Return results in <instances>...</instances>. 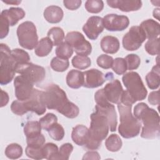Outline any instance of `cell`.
<instances>
[{
	"instance_id": "7402d4cb",
	"label": "cell",
	"mask_w": 160,
	"mask_h": 160,
	"mask_svg": "<svg viewBox=\"0 0 160 160\" xmlns=\"http://www.w3.org/2000/svg\"><path fill=\"white\" fill-rule=\"evenodd\" d=\"M101 48L106 53L115 54L120 48V44L118 39L114 36H106L101 41Z\"/></svg>"
},
{
	"instance_id": "f5cc1de1",
	"label": "cell",
	"mask_w": 160,
	"mask_h": 160,
	"mask_svg": "<svg viewBox=\"0 0 160 160\" xmlns=\"http://www.w3.org/2000/svg\"><path fill=\"white\" fill-rule=\"evenodd\" d=\"M2 1L8 4H13V5H18L21 2V1L18 0H2Z\"/></svg>"
},
{
	"instance_id": "f546056e",
	"label": "cell",
	"mask_w": 160,
	"mask_h": 160,
	"mask_svg": "<svg viewBox=\"0 0 160 160\" xmlns=\"http://www.w3.org/2000/svg\"><path fill=\"white\" fill-rule=\"evenodd\" d=\"M11 56L16 63V67L26 62H29L30 57L29 54L21 49H14L11 50Z\"/></svg>"
},
{
	"instance_id": "816d5d0a",
	"label": "cell",
	"mask_w": 160,
	"mask_h": 160,
	"mask_svg": "<svg viewBox=\"0 0 160 160\" xmlns=\"http://www.w3.org/2000/svg\"><path fill=\"white\" fill-rule=\"evenodd\" d=\"M1 107L6 106L9 102V96L8 93L3 90H1Z\"/></svg>"
},
{
	"instance_id": "836d02e7",
	"label": "cell",
	"mask_w": 160,
	"mask_h": 160,
	"mask_svg": "<svg viewBox=\"0 0 160 160\" xmlns=\"http://www.w3.org/2000/svg\"><path fill=\"white\" fill-rule=\"evenodd\" d=\"M50 65L54 71L57 72H64L69 68V62L68 59L55 57L51 60Z\"/></svg>"
},
{
	"instance_id": "681fc988",
	"label": "cell",
	"mask_w": 160,
	"mask_h": 160,
	"mask_svg": "<svg viewBox=\"0 0 160 160\" xmlns=\"http://www.w3.org/2000/svg\"><path fill=\"white\" fill-rule=\"evenodd\" d=\"M159 91H152L148 96V101L151 105H157L159 104Z\"/></svg>"
},
{
	"instance_id": "9c48e42d",
	"label": "cell",
	"mask_w": 160,
	"mask_h": 160,
	"mask_svg": "<svg viewBox=\"0 0 160 160\" xmlns=\"http://www.w3.org/2000/svg\"><path fill=\"white\" fill-rule=\"evenodd\" d=\"M146 39V34L139 26H132L122 38L123 48L127 51H136L141 47Z\"/></svg>"
},
{
	"instance_id": "8992f818",
	"label": "cell",
	"mask_w": 160,
	"mask_h": 160,
	"mask_svg": "<svg viewBox=\"0 0 160 160\" xmlns=\"http://www.w3.org/2000/svg\"><path fill=\"white\" fill-rule=\"evenodd\" d=\"M122 81L126 91L136 102L144 100L146 98L147 89L138 72L131 71L125 74Z\"/></svg>"
},
{
	"instance_id": "7a4b0ae2",
	"label": "cell",
	"mask_w": 160,
	"mask_h": 160,
	"mask_svg": "<svg viewBox=\"0 0 160 160\" xmlns=\"http://www.w3.org/2000/svg\"><path fill=\"white\" fill-rule=\"evenodd\" d=\"M134 116L143 124L141 138L154 139L159 136V116L156 110L149 108L144 102H140L134 108Z\"/></svg>"
},
{
	"instance_id": "74e56055",
	"label": "cell",
	"mask_w": 160,
	"mask_h": 160,
	"mask_svg": "<svg viewBox=\"0 0 160 160\" xmlns=\"http://www.w3.org/2000/svg\"><path fill=\"white\" fill-rule=\"evenodd\" d=\"M159 38L149 39L144 45L146 52L150 55H158L159 52Z\"/></svg>"
},
{
	"instance_id": "8d00e7d4",
	"label": "cell",
	"mask_w": 160,
	"mask_h": 160,
	"mask_svg": "<svg viewBox=\"0 0 160 160\" xmlns=\"http://www.w3.org/2000/svg\"><path fill=\"white\" fill-rule=\"evenodd\" d=\"M104 8V2L101 0H88L85 3V8L90 13H99Z\"/></svg>"
},
{
	"instance_id": "7dc6e473",
	"label": "cell",
	"mask_w": 160,
	"mask_h": 160,
	"mask_svg": "<svg viewBox=\"0 0 160 160\" xmlns=\"http://www.w3.org/2000/svg\"><path fill=\"white\" fill-rule=\"evenodd\" d=\"M0 20H1V27H0V38L3 39L4 38L6 37L9 32V24L8 21V20L1 15L0 16Z\"/></svg>"
},
{
	"instance_id": "5bb4252c",
	"label": "cell",
	"mask_w": 160,
	"mask_h": 160,
	"mask_svg": "<svg viewBox=\"0 0 160 160\" xmlns=\"http://www.w3.org/2000/svg\"><path fill=\"white\" fill-rule=\"evenodd\" d=\"M104 28L103 19L99 16H91L82 27V31L91 40H96Z\"/></svg>"
},
{
	"instance_id": "484cf974",
	"label": "cell",
	"mask_w": 160,
	"mask_h": 160,
	"mask_svg": "<svg viewBox=\"0 0 160 160\" xmlns=\"http://www.w3.org/2000/svg\"><path fill=\"white\" fill-rule=\"evenodd\" d=\"M146 81L149 88L156 89L159 88L160 84V73L158 64L154 66L151 72L146 76Z\"/></svg>"
},
{
	"instance_id": "7bdbcfd3",
	"label": "cell",
	"mask_w": 160,
	"mask_h": 160,
	"mask_svg": "<svg viewBox=\"0 0 160 160\" xmlns=\"http://www.w3.org/2000/svg\"><path fill=\"white\" fill-rule=\"evenodd\" d=\"M126 65L127 69L134 70L138 68L141 63L140 58L135 54H130L126 56L124 58Z\"/></svg>"
},
{
	"instance_id": "52a82bcc",
	"label": "cell",
	"mask_w": 160,
	"mask_h": 160,
	"mask_svg": "<svg viewBox=\"0 0 160 160\" xmlns=\"http://www.w3.org/2000/svg\"><path fill=\"white\" fill-rule=\"evenodd\" d=\"M19 44L23 48L31 50L38 44V36L34 24L31 21H25L19 25L17 29Z\"/></svg>"
},
{
	"instance_id": "7c38bea8",
	"label": "cell",
	"mask_w": 160,
	"mask_h": 160,
	"mask_svg": "<svg viewBox=\"0 0 160 160\" xmlns=\"http://www.w3.org/2000/svg\"><path fill=\"white\" fill-rule=\"evenodd\" d=\"M27 111H32L40 116L43 114L46 109V106L43 99V91L34 89L29 99L23 101Z\"/></svg>"
},
{
	"instance_id": "4fadbf2b",
	"label": "cell",
	"mask_w": 160,
	"mask_h": 160,
	"mask_svg": "<svg viewBox=\"0 0 160 160\" xmlns=\"http://www.w3.org/2000/svg\"><path fill=\"white\" fill-rule=\"evenodd\" d=\"M104 28L109 31H121L126 29L129 24V18L123 15L109 14L103 18Z\"/></svg>"
},
{
	"instance_id": "f907efd6",
	"label": "cell",
	"mask_w": 160,
	"mask_h": 160,
	"mask_svg": "<svg viewBox=\"0 0 160 160\" xmlns=\"http://www.w3.org/2000/svg\"><path fill=\"white\" fill-rule=\"evenodd\" d=\"M101 158L99 153L96 151H88L84 154L82 159H99Z\"/></svg>"
},
{
	"instance_id": "ba28073f",
	"label": "cell",
	"mask_w": 160,
	"mask_h": 160,
	"mask_svg": "<svg viewBox=\"0 0 160 160\" xmlns=\"http://www.w3.org/2000/svg\"><path fill=\"white\" fill-rule=\"evenodd\" d=\"M65 42L72 48L78 55L87 56L92 51L91 44L86 40L84 36L79 32H68L65 37Z\"/></svg>"
},
{
	"instance_id": "d590c367",
	"label": "cell",
	"mask_w": 160,
	"mask_h": 160,
	"mask_svg": "<svg viewBox=\"0 0 160 160\" xmlns=\"http://www.w3.org/2000/svg\"><path fill=\"white\" fill-rule=\"evenodd\" d=\"M44 158L46 159H55L58 152V146L52 142H48L42 146Z\"/></svg>"
},
{
	"instance_id": "b9f144b4",
	"label": "cell",
	"mask_w": 160,
	"mask_h": 160,
	"mask_svg": "<svg viewBox=\"0 0 160 160\" xmlns=\"http://www.w3.org/2000/svg\"><path fill=\"white\" fill-rule=\"evenodd\" d=\"M25 152L28 158L34 159H42L44 158L42 147L41 148H35L30 146H27Z\"/></svg>"
},
{
	"instance_id": "603a6c76",
	"label": "cell",
	"mask_w": 160,
	"mask_h": 160,
	"mask_svg": "<svg viewBox=\"0 0 160 160\" xmlns=\"http://www.w3.org/2000/svg\"><path fill=\"white\" fill-rule=\"evenodd\" d=\"M45 19L50 23L59 22L63 18V11L58 6H49L44 11Z\"/></svg>"
},
{
	"instance_id": "f1b7e54d",
	"label": "cell",
	"mask_w": 160,
	"mask_h": 160,
	"mask_svg": "<svg viewBox=\"0 0 160 160\" xmlns=\"http://www.w3.org/2000/svg\"><path fill=\"white\" fill-rule=\"evenodd\" d=\"M41 126L39 121H30L27 122L24 127V133L26 138L41 134Z\"/></svg>"
},
{
	"instance_id": "cb8c5ba5",
	"label": "cell",
	"mask_w": 160,
	"mask_h": 160,
	"mask_svg": "<svg viewBox=\"0 0 160 160\" xmlns=\"http://www.w3.org/2000/svg\"><path fill=\"white\" fill-rule=\"evenodd\" d=\"M84 74L78 70L72 69L67 74L66 83L72 89H78L84 84Z\"/></svg>"
},
{
	"instance_id": "5b68a950",
	"label": "cell",
	"mask_w": 160,
	"mask_h": 160,
	"mask_svg": "<svg viewBox=\"0 0 160 160\" xmlns=\"http://www.w3.org/2000/svg\"><path fill=\"white\" fill-rule=\"evenodd\" d=\"M0 56V84L6 85L12 80L16 65L11 56V50L5 44H1Z\"/></svg>"
},
{
	"instance_id": "277c9868",
	"label": "cell",
	"mask_w": 160,
	"mask_h": 160,
	"mask_svg": "<svg viewBox=\"0 0 160 160\" xmlns=\"http://www.w3.org/2000/svg\"><path fill=\"white\" fill-rule=\"evenodd\" d=\"M132 106H126L121 103L118 104L120 114V124L118 131L120 135L126 139L137 136L140 132L141 124L131 112Z\"/></svg>"
},
{
	"instance_id": "ffe728a7",
	"label": "cell",
	"mask_w": 160,
	"mask_h": 160,
	"mask_svg": "<svg viewBox=\"0 0 160 160\" xmlns=\"http://www.w3.org/2000/svg\"><path fill=\"white\" fill-rule=\"evenodd\" d=\"M139 27L144 32L148 39L158 38L160 34L159 23L155 20L149 19L142 21Z\"/></svg>"
},
{
	"instance_id": "4316f807",
	"label": "cell",
	"mask_w": 160,
	"mask_h": 160,
	"mask_svg": "<svg viewBox=\"0 0 160 160\" xmlns=\"http://www.w3.org/2000/svg\"><path fill=\"white\" fill-rule=\"evenodd\" d=\"M105 145L108 151L111 152H117L121 148L122 142L118 135L112 134L106 140Z\"/></svg>"
},
{
	"instance_id": "44dd1931",
	"label": "cell",
	"mask_w": 160,
	"mask_h": 160,
	"mask_svg": "<svg viewBox=\"0 0 160 160\" xmlns=\"http://www.w3.org/2000/svg\"><path fill=\"white\" fill-rule=\"evenodd\" d=\"M1 15L4 17L11 26H14L25 16L24 11L21 8H10L8 9L3 10Z\"/></svg>"
},
{
	"instance_id": "d6986e66",
	"label": "cell",
	"mask_w": 160,
	"mask_h": 160,
	"mask_svg": "<svg viewBox=\"0 0 160 160\" xmlns=\"http://www.w3.org/2000/svg\"><path fill=\"white\" fill-rule=\"evenodd\" d=\"M71 138L77 145L85 146L89 138V129L82 124L77 125L72 128Z\"/></svg>"
},
{
	"instance_id": "1f68e13d",
	"label": "cell",
	"mask_w": 160,
	"mask_h": 160,
	"mask_svg": "<svg viewBox=\"0 0 160 160\" xmlns=\"http://www.w3.org/2000/svg\"><path fill=\"white\" fill-rule=\"evenodd\" d=\"M73 54L72 48L66 42H62L61 44L58 46L56 49V54L57 57L68 59L71 57Z\"/></svg>"
},
{
	"instance_id": "d4e9b609",
	"label": "cell",
	"mask_w": 160,
	"mask_h": 160,
	"mask_svg": "<svg viewBox=\"0 0 160 160\" xmlns=\"http://www.w3.org/2000/svg\"><path fill=\"white\" fill-rule=\"evenodd\" d=\"M53 44L48 37L42 38L36 45L34 52L39 57L48 56L52 49Z\"/></svg>"
},
{
	"instance_id": "8fae6325",
	"label": "cell",
	"mask_w": 160,
	"mask_h": 160,
	"mask_svg": "<svg viewBox=\"0 0 160 160\" xmlns=\"http://www.w3.org/2000/svg\"><path fill=\"white\" fill-rule=\"evenodd\" d=\"M15 95L16 98L24 101L31 96L34 90V84L22 75L18 76L14 80Z\"/></svg>"
},
{
	"instance_id": "ab89813d",
	"label": "cell",
	"mask_w": 160,
	"mask_h": 160,
	"mask_svg": "<svg viewBox=\"0 0 160 160\" xmlns=\"http://www.w3.org/2000/svg\"><path fill=\"white\" fill-rule=\"evenodd\" d=\"M73 146L70 143H64L63 144L58 150V154L55 159H61V160H68L72 152Z\"/></svg>"
},
{
	"instance_id": "e0dca14e",
	"label": "cell",
	"mask_w": 160,
	"mask_h": 160,
	"mask_svg": "<svg viewBox=\"0 0 160 160\" xmlns=\"http://www.w3.org/2000/svg\"><path fill=\"white\" fill-rule=\"evenodd\" d=\"M107 3L109 7L123 12L136 11L142 6V2L139 0H109L107 1Z\"/></svg>"
},
{
	"instance_id": "2e32d148",
	"label": "cell",
	"mask_w": 160,
	"mask_h": 160,
	"mask_svg": "<svg viewBox=\"0 0 160 160\" xmlns=\"http://www.w3.org/2000/svg\"><path fill=\"white\" fill-rule=\"evenodd\" d=\"M84 84L87 88H96L102 86L106 81L104 74L96 69H91L83 72Z\"/></svg>"
},
{
	"instance_id": "f6af8a7d",
	"label": "cell",
	"mask_w": 160,
	"mask_h": 160,
	"mask_svg": "<svg viewBox=\"0 0 160 160\" xmlns=\"http://www.w3.org/2000/svg\"><path fill=\"white\" fill-rule=\"evenodd\" d=\"M113 58L107 54H101L97 58L98 65L105 69H109L112 67L113 62Z\"/></svg>"
},
{
	"instance_id": "30bf717a",
	"label": "cell",
	"mask_w": 160,
	"mask_h": 160,
	"mask_svg": "<svg viewBox=\"0 0 160 160\" xmlns=\"http://www.w3.org/2000/svg\"><path fill=\"white\" fill-rule=\"evenodd\" d=\"M16 72L21 74L34 84L42 81L46 76V71L43 67L29 62L18 65L16 68Z\"/></svg>"
},
{
	"instance_id": "e575fe53",
	"label": "cell",
	"mask_w": 160,
	"mask_h": 160,
	"mask_svg": "<svg viewBox=\"0 0 160 160\" xmlns=\"http://www.w3.org/2000/svg\"><path fill=\"white\" fill-rule=\"evenodd\" d=\"M47 131L52 139L58 141L62 140L65 134L63 127L58 122L52 125Z\"/></svg>"
},
{
	"instance_id": "6da1fadb",
	"label": "cell",
	"mask_w": 160,
	"mask_h": 160,
	"mask_svg": "<svg viewBox=\"0 0 160 160\" xmlns=\"http://www.w3.org/2000/svg\"><path fill=\"white\" fill-rule=\"evenodd\" d=\"M43 99L48 109H55L68 118H75L79 114V108L68 100L66 92L57 84L47 87L43 91Z\"/></svg>"
},
{
	"instance_id": "db71d44e",
	"label": "cell",
	"mask_w": 160,
	"mask_h": 160,
	"mask_svg": "<svg viewBox=\"0 0 160 160\" xmlns=\"http://www.w3.org/2000/svg\"><path fill=\"white\" fill-rule=\"evenodd\" d=\"M159 9H154V11H153V16L156 18H157L158 19H159Z\"/></svg>"
},
{
	"instance_id": "60d3db41",
	"label": "cell",
	"mask_w": 160,
	"mask_h": 160,
	"mask_svg": "<svg viewBox=\"0 0 160 160\" xmlns=\"http://www.w3.org/2000/svg\"><path fill=\"white\" fill-rule=\"evenodd\" d=\"M112 69L118 75L123 74L127 71V65L124 58H117L113 60Z\"/></svg>"
},
{
	"instance_id": "d6a6232c",
	"label": "cell",
	"mask_w": 160,
	"mask_h": 160,
	"mask_svg": "<svg viewBox=\"0 0 160 160\" xmlns=\"http://www.w3.org/2000/svg\"><path fill=\"white\" fill-rule=\"evenodd\" d=\"M72 66L79 69H85L91 66V59L86 56L76 55L72 59Z\"/></svg>"
},
{
	"instance_id": "9a60e30c",
	"label": "cell",
	"mask_w": 160,
	"mask_h": 160,
	"mask_svg": "<svg viewBox=\"0 0 160 160\" xmlns=\"http://www.w3.org/2000/svg\"><path fill=\"white\" fill-rule=\"evenodd\" d=\"M123 89L118 79H114L106 84L103 88L104 95L109 102L114 104L121 103V98Z\"/></svg>"
},
{
	"instance_id": "83f0119b",
	"label": "cell",
	"mask_w": 160,
	"mask_h": 160,
	"mask_svg": "<svg viewBox=\"0 0 160 160\" xmlns=\"http://www.w3.org/2000/svg\"><path fill=\"white\" fill-rule=\"evenodd\" d=\"M48 37L52 41L53 46H59L64 40V33L61 28L54 27L48 32Z\"/></svg>"
},
{
	"instance_id": "3957f363",
	"label": "cell",
	"mask_w": 160,
	"mask_h": 160,
	"mask_svg": "<svg viewBox=\"0 0 160 160\" xmlns=\"http://www.w3.org/2000/svg\"><path fill=\"white\" fill-rule=\"evenodd\" d=\"M109 122L104 114L95 109L91 114V124L89 129V138L85 147L89 150H96L107 137L109 132Z\"/></svg>"
},
{
	"instance_id": "ac0fdd59",
	"label": "cell",
	"mask_w": 160,
	"mask_h": 160,
	"mask_svg": "<svg viewBox=\"0 0 160 160\" xmlns=\"http://www.w3.org/2000/svg\"><path fill=\"white\" fill-rule=\"evenodd\" d=\"M95 109L98 110L106 116L108 120L110 131L112 132L116 131L118 121L117 114L114 105L111 104L109 102L101 106H98L96 104L95 106Z\"/></svg>"
},
{
	"instance_id": "4dcf8cb0",
	"label": "cell",
	"mask_w": 160,
	"mask_h": 160,
	"mask_svg": "<svg viewBox=\"0 0 160 160\" xmlns=\"http://www.w3.org/2000/svg\"><path fill=\"white\" fill-rule=\"evenodd\" d=\"M22 154V147L17 143L9 144L5 149V155L9 159H16L21 157Z\"/></svg>"
},
{
	"instance_id": "ee69618b",
	"label": "cell",
	"mask_w": 160,
	"mask_h": 160,
	"mask_svg": "<svg viewBox=\"0 0 160 160\" xmlns=\"http://www.w3.org/2000/svg\"><path fill=\"white\" fill-rule=\"evenodd\" d=\"M45 137L42 134H39L31 137L26 138V142L28 146L35 148H41L45 142Z\"/></svg>"
},
{
	"instance_id": "f35d334b",
	"label": "cell",
	"mask_w": 160,
	"mask_h": 160,
	"mask_svg": "<svg viewBox=\"0 0 160 160\" xmlns=\"http://www.w3.org/2000/svg\"><path fill=\"white\" fill-rule=\"evenodd\" d=\"M58 122V118L53 113H48L39 119L41 128L48 131L52 125Z\"/></svg>"
},
{
	"instance_id": "c3c4849f",
	"label": "cell",
	"mask_w": 160,
	"mask_h": 160,
	"mask_svg": "<svg viewBox=\"0 0 160 160\" xmlns=\"http://www.w3.org/2000/svg\"><path fill=\"white\" fill-rule=\"evenodd\" d=\"M82 1L81 0H64L63 1L64 6L69 10H76L78 9Z\"/></svg>"
},
{
	"instance_id": "bcb514c9",
	"label": "cell",
	"mask_w": 160,
	"mask_h": 160,
	"mask_svg": "<svg viewBox=\"0 0 160 160\" xmlns=\"http://www.w3.org/2000/svg\"><path fill=\"white\" fill-rule=\"evenodd\" d=\"M11 109L14 114L18 116H22L28 112L25 108L23 101L19 100H15L12 102Z\"/></svg>"
}]
</instances>
